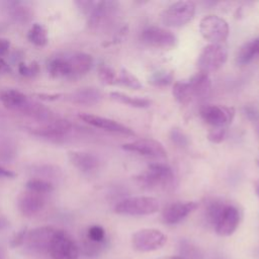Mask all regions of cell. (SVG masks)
I'll return each mask as SVG.
<instances>
[{
	"label": "cell",
	"mask_w": 259,
	"mask_h": 259,
	"mask_svg": "<svg viewBox=\"0 0 259 259\" xmlns=\"http://www.w3.org/2000/svg\"><path fill=\"white\" fill-rule=\"evenodd\" d=\"M211 88V80L206 73L197 72L188 80L178 81L173 86V96L181 104L205 98Z\"/></svg>",
	"instance_id": "6da1fadb"
},
{
	"label": "cell",
	"mask_w": 259,
	"mask_h": 259,
	"mask_svg": "<svg viewBox=\"0 0 259 259\" xmlns=\"http://www.w3.org/2000/svg\"><path fill=\"white\" fill-rule=\"evenodd\" d=\"M174 173L166 163L155 162L139 174L136 179L145 188L152 190H167L174 184Z\"/></svg>",
	"instance_id": "7a4b0ae2"
},
{
	"label": "cell",
	"mask_w": 259,
	"mask_h": 259,
	"mask_svg": "<svg viewBox=\"0 0 259 259\" xmlns=\"http://www.w3.org/2000/svg\"><path fill=\"white\" fill-rule=\"evenodd\" d=\"M160 208L159 201L152 196H130L119 200L114 211L123 215H149Z\"/></svg>",
	"instance_id": "3957f363"
},
{
	"label": "cell",
	"mask_w": 259,
	"mask_h": 259,
	"mask_svg": "<svg viewBox=\"0 0 259 259\" xmlns=\"http://www.w3.org/2000/svg\"><path fill=\"white\" fill-rule=\"evenodd\" d=\"M195 14V4L192 1H176L165 8L161 21L168 27H180L192 20Z\"/></svg>",
	"instance_id": "277c9868"
},
{
	"label": "cell",
	"mask_w": 259,
	"mask_h": 259,
	"mask_svg": "<svg viewBox=\"0 0 259 259\" xmlns=\"http://www.w3.org/2000/svg\"><path fill=\"white\" fill-rule=\"evenodd\" d=\"M199 32L209 44L222 45L229 36L230 27L223 17L215 14H208L200 19Z\"/></svg>",
	"instance_id": "5b68a950"
},
{
	"label": "cell",
	"mask_w": 259,
	"mask_h": 259,
	"mask_svg": "<svg viewBox=\"0 0 259 259\" xmlns=\"http://www.w3.org/2000/svg\"><path fill=\"white\" fill-rule=\"evenodd\" d=\"M228 59L227 49L220 44H209L200 52L197 59V68L199 72L211 73L219 70Z\"/></svg>",
	"instance_id": "8992f818"
},
{
	"label": "cell",
	"mask_w": 259,
	"mask_h": 259,
	"mask_svg": "<svg viewBox=\"0 0 259 259\" xmlns=\"http://www.w3.org/2000/svg\"><path fill=\"white\" fill-rule=\"evenodd\" d=\"M48 253L53 259H78L80 250L70 235L65 231L56 230Z\"/></svg>",
	"instance_id": "52a82bcc"
},
{
	"label": "cell",
	"mask_w": 259,
	"mask_h": 259,
	"mask_svg": "<svg viewBox=\"0 0 259 259\" xmlns=\"http://www.w3.org/2000/svg\"><path fill=\"white\" fill-rule=\"evenodd\" d=\"M199 114L206 124L214 128H226L235 116V109L225 105L206 104L200 108Z\"/></svg>",
	"instance_id": "ba28073f"
},
{
	"label": "cell",
	"mask_w": 259,
	"mask_h": 259,
	"mask_svg": "<svg viewBox=\"0 0 259 259\" xmlns=\"http://www.w3.org/2000/svg\"><path fill=\"white\" fill-rule=\"evenodd\" d=\"M167 242L164 233L157 229H142L132 238L133 248L140 252H151L162 248Z\"/></svg>",
	"instance_id": "9c48e42d"
},
{
	"label": "cell",
	"mask_w": 259,
	"mask_h": 259,
	"mask_svg": "<svg viewBox=\"0 0 259 259\" xmlns=\"http://www.w3.org/2000/svg\"><path fill=\"white\" fill-rule=\"evenodd\" d=\"M140 39L148 47L162 50H170L177 44V37L172 31L158 26L145 28L141 32Z\"/></svg>",
	"instance_id": "30bf717a"
},
{
	"label": "cell",
	"mask_w": 259,
	"mask_h": 259,
	"mask_svg": "<svg viewBox=\"0 0 259 259\" xmlns=\"http://www.w3.org/2000/svg\"><path fill=\"white\" fill-rule=\"evenodd\" d=\"M240 222L241 212L239 208L232 203L224 202L214 222L213 229L220 236H230L237 230Z\"/></svg>",
	"instance_id": "8fae6325"
},
{
	"label": "cell",
	"mask_w": 259,
	"mask_h": 259,
	"mask_svg": "<svg viewBox=\"0 0 259 259\" xmlns=\"http://www.w3.org/2000/svg\"><path fill=\"white\" fill-rule=\"evenodd\" d=\"M122 149L149 158L165 159L167 157V152L163 145L154 139H141L126 143L122 145Z\"/></svg>",
	"instance_id": "7c38bea8"
},
{
	"label": "cell",
	"mask_w": 259,
	"mask_h": 259,
	"mask_svg": "<svg viewBox=\"0 0 259 259\" xmlns=\"http://www.w3.org/2000/svg\"><path fill=\"white\" fill-rule=\"evenodd\" d=\"M56 232V229L52 227H38L26 234L24 244L26 247L37 253L48 252L52 238Z\"/></svg>",
	"instance_id": "4fadbf2b"
},
{
	"label": "cell",
	"mask_w": 259,
	"mask_h": 259,
	"mask_svg": "<svg viewBox=\"0 0 259 259\" xmlns=\"http://www.w3.org/2000/svg\"><path fill=\"white\" fill-rule=\"evenodd\" d=\"M79 118L85 121L86 123L97 128H101V130L112 132V133L122 134V135H130V136L135 135L134 131L131 127L111 118H107V117L96 115V114H90V113L79 114Z\"/></svg>",
	"instance_id": "5bb4252c"
},
{
	"label": "cell",
	"mask_w": 259,
	"mask_h": 259,
	"mask_svg": "<svg viewBox=\"0 0 259 259\" xmlns=\"http://www.w3.org/2000/svg\"><path fill=\"white\" fill-rule=\"evenodd\" d=\"M198 207L196 201H176L165 207L162 218L165 224L175 225L183 221Z\"/></svg>",
	"instance_id": "9a60e30c"
},
{
	"label": "cell",
	"mask_w": 259,
	"mask_h": 259,
	"mask_svg": "<svg viewBox=\"0 0 259 259\" xmlns=\"http://www.w3.org/2000/svg\"><path fill=\"white\" fill-rule=\"evenodd\" d=\"M45 195L27 190L21 192L17 197V207L20 213L30 218L38 213L45 206Z\"/></svg>",
	"instance_id": "2e32d148"
},
{
	"label": "cell",
	"mask_w": 259,
	"mask_h": 259,
	"mask_svg": "<svg viewBox=\"0 0 259 259\" xmlns=\"http://www.w3.org/2000/svg\"><path fill=\"white\" fill-rule=\"evenodd\" d=\"M0 100L4 106L9 109L24 112H26L31 105L27 96L17 89H5L1 91Z\"/></svg>",
	"instance_id": "e0dca14e"
},
{
	"label": "cell",
	"mask_w": 259,
	"mask_h": 259,
	"mask_svg": "<svg viewBox=\"0 0 259 259\" xmlns=\"http://www.w3.org/2000/svg\"><path fill=\"white\" fill-rule=\"evenodd\" d=\"M68 157L74 167L85 173L91 172L99 166L98 158L91 153L72 151L68 153Z\"/></svg>",
	"instance_id": "ac0fdd59"
},
{
	"label": "cell",
	"mask_w": 259,
	"mask_h": 259,
	"mask_svg": "<svg viewBox=\"0 0 259 259\" xmlns=\"http://www.w3.org/2000/svg\"><path fill=\"white\" fill-rule=\"evenodd\" d=\"M48 71L55 78L74 79V72L70 56H57L48 63Z\"/></svg>",
	"instance_id": "d6986e66"
},
{
	"label": "cell",
	"mask_w": 259,
	"mask_h": 259,
	"mask_svg": "<svg viewBox=\"0 0 259 259\" xmlns=\"http://www.w3.org/2000/svg\"><path fill=\"white\" fill-rule=\"evenodd\" d=\"M68 99L80 105H94L102 99V93L95 87H82L69 94Z\"/></svg>",
	"instance_id": "ffe728a7"
},
{
	"label": "cell",
	"mask_w": 259,
	"mask_h": 259,
	"mask_svg": "<svg viewBox=\"0 0 259 259\" xmlns=\"http://www.w3.org/2000/svg\"><path fill=\"white\" fill-rule=\"evenodd\" d=\"M259 58V36L246 41L240 47L236 56V62L240 66L248 65Z\"/></svg>",
	"instance_id": "44dd1931"
},
{
	"label": "cell",
	"mask_w": 259,
	"mask_h": 259,
	"mask_svg": "<svg viewBox=\"0 0 259 259\" xmlns=\"http://www.w3.org/2000/svg\"><path fill=\"white\" fill-rule=\"evenodd\" d=\"M73 67L74 78L87 74L93 66V58L86 53H74L70 56Z\"/></svg>",
	"instance_id": "7402d4cb"
},
{
	"label": "cell",
	"mask_w": 259,
	"mask_h": 259,
	"mask_svg": "<svg viewBox=\"0 0 259 259\" xmlns=\"http://www.w3.org/2000/svg\"><path fill=\"white\" fill-rule=\"evenodd\" d=\"M109 96L111 99L118 103H122L132 107L136 108H145L150 106L151 100L145 97H138V96H131L128 94H125L123 92L119 91H112L109 93Z\"/></svg>",
	"instance_id": "603a6c76"
},
{
	"label": "cell",
	"mask_w": 259,
	"mask_h": 259,
	"mask_svg": "<svg viewBox=\"0 0 259 259\" xmlns=\"http://www.w3.org/2000/svg\"><path fill=\"white\" fill-rule=\"evenodd\" d=\"M28 40L36 47H44L48 44L49 37L46 28L39 23H33L27 33Z\"/></svg>",
	"instance_id": "cb8c5ba5"
},
{
	"label": "cell",
	"mask_w": 259,
	"mask_h": 259,
	"mask_svg": "<svg viewBox=\"0 0 259 259\" xmlns=\"http://www.w3.org/2000/svg\"><path fill=\"white\" fill-rule=\"evenodd\" d=\"M224 202L225 201L221 200V199H211L205 204L203 215H204V220L208 226L213 228L214 222L218 218V214H219Z\"/></svg>",
	"instance_id": "d4e9b609"
},
{
	"label": "cell",
	"mask_w": 259,
	"mask_h": 259,
	"mask_svg": "<svg viewBox=\"0 0 259 259\" xmlns=\"http://www.w3.org/2000/svg\"><path fill=\"white\" fill-rule=\"evenodd\" d=\"M25 187L27 190L39 193V194H47L50 193L54 190V185L51 181L47 180V179H41V178H31L29 179L26 184Z\"/></svg>",
	"instance_id": "484cf974"
},
{
	"label": "cell",
	"mask_w": 259,
	"mask_h": 259,
	"mask_svg": "<svg viewBox=\"0 0 259 259\" xmlns=\"http://www.w3.org/2000/svg\"><path fill=\"white\" fill-rule=\"evenodd\" d=\"M116 84H120L134 90L141 89L143 86L140 79L126 69H121V71L117 74Z\"/></svg>",
	"instance_id": "4316f807"
},
{
	"label": "cell",
	"mask_w": 259,
	"mask_h": 259,
	"mask_svg": "<svg viewBox=\"0 0 259 259\" xmlns=\"http://www.w3.org/2000/svg\"><path fill=\"white\" fill-rule=\"evenodd\" d=\"M180 257L182 259H202L199 249L190 242L183 240L179 244Z\"/></svg>",
	"instance_id": "83f0119b"
},
{
	"label": "cell",
	"mask_w": 259,
	"mask_h": 259,
	"mask_svg": "<svg viewBox=\"0 0 259 259\" xmlns=\"http://www.w3.org/2000/svg\"><path fill=\"white\" fill-rule=\"evenodd\" d=\"M107 246V242H103V243H94L91 242L89 240H85L82 244V252L85 256L87 257H95L98 256L99 254H101L103 252V250L106 248Z\"/></svg>",
	"instance_id": "f1b7e54d"
},
{
	"label": "cell",
	"mask_w": 259,
	"mask_h": 259,
	"mask_svg": "<svg viewBox=\"0 0 259 259\" xmlns=\"http://www.w3.org/2000/svg\"><path fill=\"white\" fill-rule=\"evenodd\" d=\"M173 81V73L166 70H160L153 73L150 78L149 82L155 86H166L169 85Z\"/></svg>",
	"instance_id": "f546056e"
},
{
	"label": "cell",
	"mask_w": 259,
	"mask_h": 259,
	"mask_svg": "<svg viewBox=\"0 0 259 259\" xmlns=\"http://www.w3.org/2000/svg\"><path fill=\"white\" fill-rule=\"evenodd\" d=\"M86 239L94 243H103L106 241L105 231L101 226H98V225L91 226L87 231Z\"/></svg>",
	"instance_id": "4dcf8cb0"
},
{
	"label": "cell",
	"mask_w": 259,
	"mask_h": 259,
	"mask_svg": "<svg viewBox=\"0 0 259 259\" xmlns=\"http://www.w3.org/2000/svg\"><path fill=\"white\" fill-rule=\"evenodd\" d=\"M99 78L102 82L108 85L116 84V78H117V73L110 67L107 66H102L99 68Z\"/></svg>",
	"instance_id": "1f68e13d"
},
{
	"label": "cell",
	"mask_w": 259,
	"mask_h": 259,
	"mask_svg": "<svg viewBox=\"0 0 259 259\" xmlns=\"http://www.w3.org/2000/svg\"><path fill=\"white\" fill-rule=\"evenodd\" d=\"M18 72L20 73V75H22L24 77H33L38 74L39 67L36 62H32L29 64L21 63L18 66Z\"/></svg>",
	"instance_id": "d6a6232c"
},
{
	"label": "cell",
	"mask_w": 259,
	"mask_h": 259,
	"mask_svg": "<svg viewBox=\"0 0 259 259\" xmlns=\"http://www.w3.org/2000/svg\"><path fill=\"white\" fill-rule=\"evenodd\" d=\"M170 140L178 147H186L188 145L187 137L179 128H172L170 132Z\"/></svg>",
	"instance_id": "836d02e7"
},
{
	"label": "cell",
	"mask_w": 259,
	"mask_h": 259,
	"mask_svg": "<svg viewBox=\"0 0 259 259\" xmlns=\"http://www.w3.org/2000/svg\"><path fill=\"white\" fill-rule=\"evenodd\" d=\"M26 234H27V230L26 228L21 229L19 232H17L11 239L10 242V246L12 248H16V247H20L24 244L25 242V238H26Z\"/></svg>",
	"instance_id": "e575fe53"
},
{
	"label": "cell",
	"mask_w": 259,
	"mask_h": 259,
	"mask_svg": "<svg viewBox=\"0 0 259 259\" xmlns=\"http://www.w3.org/2000/svg\"><path fill=\"white\" fill-rule=\"evenodd\" d=\"M226 136V128H213L208 135L207 139L212 143H221Z\"/></svg>",
	"instance_id": "d590c367"
},
{
	"label": "cell",
	"mask_w": 259,
	"mask_h": 259,
	"mask_svg": "<svg viewBox=\"0 0 259 259\" xmlns=\"http://www.w3.org/2000/svg\"><path fill=\"white\" fill-rule=\"evenodd\" d=\"M10 48V41L7 38L0 37V58L7 54Z\"/></svg>",
	"instance_id": "8d00e7d4"
},
{
	"label": "cell",
	"mask_w": 259,
	"mask_h": 259,
	"mask_svg": "<svg viewBox=\"0 0 259 259\" xmlns=\"http://www.w3.org/2000/svg\"><path fill=\"white\" fill-rule=\"evenodd\" d=\"M16 176V174L14 172H12L11 170L3 167L0 165V178H6V179H12Z\"/></svg>",
	"instance_id": "74e56055"
},
{
	"label": "cell",
	"mask_w": 259,
	"mask_h": 259,
	"mask_svg": "<svg viewBox=\"0 0 259 259\" xmlns=\"http://www.w3.org/2000/svg\"><path fill=\"white\" fill-rule=\"evenodd\" d=\"M8 226V221L0 208V232H2Z\"/></svg>",
	"instance_id": "f35d334b"
},
{
	"label": "cell",
	"mask_w": 259,
	"mask_h": 259,
	"mask_svg": "<svg viewBox=\"0 0 259 259\" xmlns=\"http://www.w3.org/2000/svg\"><path fill=\"white\" fill-rule=\"evenodd\" d=\"M6 68H7V64H6V62H5L2 58H0V72H2V71H4V70H6Z\"/></svg>",
	"instance_id": "ab89813d"
},
{
	"label": "cell",
	"mask_w": 259,
	"mask_h": 259,
	"mask_svg": "<svg viewBox=\"0 0 259 259\" xmlns=\"http://www.w3.org/2000/svg\"><path fill=\"white\" fill-rule=\"evenodd\" d=\"M254 188H255V192H256V194H257V196H258V198H259V179L255 181V183H254Z\"/></svg>",
	"instance_id": "60d3db41"
},
{
	"label": "cell",
	"mask_w": 259,
	"mask_h": 259,
	"mask_svg": "<svg viewBox=\"0 0 259 259\" xmlns=\"http://www.w3.org/2000/svg\"><path fill=\"white\" fill-rule=\"evenodd\" d=\"M163 259H182L180 256H170V257H166Z\"/></svg>",
	"instance_id": "b9f144b4"
},
{
	"label": "cell",
	"mask_w": 259,
	"mask_h": 259,
	"mask_svg": "<svg viewBox=\"0 0 259 259\" xmlns=\"http://www.w3.org/2000/svg\"><path fill=\"white\" fill-rule=\"evenodd\" d=\"M256 164L259 166V158H257V159H256Z\"/></svg>",
	"instance_id": "7bdbcfd3"
},
{
	"label": "cell",
	"mask_w": 259,
	"mask_h": 259,
	"mask_svg": "<svg viewBox=\"0 0 259 259\" xmlns=\"http://www.w3.org/2000/svg\"><path fill=\"white\" fill-rule=\"evenodd\" d=\"M0 259H2V257H1V254H0Z\"/></svg>",
	"instance_id": "ee69618b"
},
{
	"label": "cell",
	"mask_w": 259,
	"mask_h": 259,
	"mask_svg": "<svg viewBox=\"0 0 259 259\" xmlns=\"http://www.w3.org/2000/svg\"><path fill=\"white\" fill-rule=\"evenodd\" d=\"M223 259H224V258H223Z\"/></svg>",
	"instance_id": "f6af8a7d"
}]
</instances>
